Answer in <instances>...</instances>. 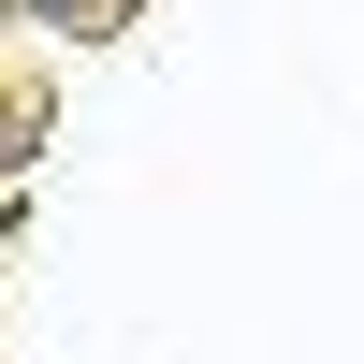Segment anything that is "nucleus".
<instances>
[{
  "label": "nucleus",
  "mask_w": 364,
  "mask_h": 364,
  "mask_svg": "<svg viewBox=\"0 0 364 364\" xmlns=\"http://www.w3.org/2000/svg\"><path fill=\"white\" fill-rule=\"evenodd\" d=\"M15 15H44V29H87V15H102V0H15Z\"/></svg>",
  "instance_id": "obj_1"
}]
</instances>
